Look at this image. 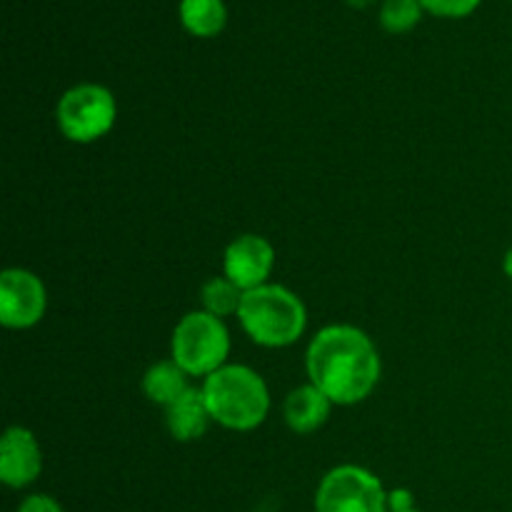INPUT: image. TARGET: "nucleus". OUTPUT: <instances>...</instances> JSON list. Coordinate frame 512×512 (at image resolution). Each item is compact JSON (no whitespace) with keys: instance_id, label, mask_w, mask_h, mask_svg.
<instances>
[{"instance_id":"obj_1","label":"nucleus","mask_w":512,"mask_h":512,"mask_svg":"<svg viewBox=\"0 0 512 512\" xmlns=\"http://www.w3.org/2000/svg\"><path fill=\"white\" fill-rule=\"evenodd\" d=\"M305 368L333 405H358L380 383L383 363L368 333L355 325H328L308 345Z\"/></svg>"},{"instance_id":"obj_2","label":"nucleus","mask_w":512,"mask_h":512,"mask_svg":"<svg viewBox=\"0 0 512 512\" xmlns=\"http://www.w3.org/2000/svg\"><path fill=\"white\" fill-rule=\"evenodd\" d=\"M203 395L213 423L235 433L260 428L270 413V390L263 375L248 365H223L203 380Z\"/></svg>"},{"instance_id":"obj_3","label":"nucleus","mask_w":512,"mask_h":512,"mask_svg":"<svg viewBox=\"0 0 512 512\" xmlns=\"http://www.w3.org/2000/svg\"><path fill=\"white\" fill-rule=\"evenodd\" d=\"M238 320L255 345L288 348L303 338L308 328V310L293 290L265 283L243 295Z\"/></svg>"},{"instance_id":"obj_4","label":"nucleus","mask_w":512,"mask_h":512,"mask_svg":"<svg viewBox=\"0 0 512 512\" xmlns=\"http://www.w3.org/2000/svg\"><path fill=\"white\" fill-rule=\"evenodd\" d=\"M230 333L225 323L205 310H193L175 325L170 340V358L190 375L208 378L228 365Z\"/></svg>"},{"instance_id":"obj_5","label":"nucleus","mask_w":512,"mask_h":512,"mask_svg":"<svg viewBox=\"0 0 512 512\" xmlns=\"http://www.w3.org/2000/svg\"><path fill=\"white\" fill-rule=\"evenodd\" d=\"M118 118L113 93L98 83H80L65 90L55 108L58 128L70 143L88 145L105 138Z\"/></svg>"},{"instance_id":"obj_6","label":"nucleus","mask_w":512,"mask_h":512,"mask_svg":"<svg viewBox=\"0 0 512 512\" xmlns=\"http://www.w3.org/2000/svg\"><path fill=\"white\" fill-rule=\"evenodd\" d=\"M315 512H388V490L368 468L338 465L315 490Z\"/></svg>"},{"instance_id":"obj_7","label":"nucleus","mask_w":512,"mask_h":512,"mask_svg":"<svg viewBox=\"0 0 512 512\" xmlns=\"http://www.w3.org/2000/svg\"><path fill=\"white\" fill-rule=\"evenodd\" d=\"M48 290L43 280L25 268H8L0 275V323L8 330H28L43 320Z\"/></svg>"},{"instance_id":"obj_8","label":"nucleus","mask_w":512,"mask_h":512,"mask_svg":"<svg viewBox=\"0 0 512 512\" xmlns=\"http://www.w3.org/2000/svg\"><path fill=\"white\" fill-rule=\"evenodd\" d=\"M275 268V248L263 235L245 233L225 248L223 275L240 290H255L268 283Z\"/></svg>"},{"instance_id":"obj_9","label":"nucleus","mask_w":512,"mask_h":512,"mask_svg":"<svg viewBox=\"0 0 512 512\" xmlns=\"http://www.w3.org/2000/svg\"><path fill=\"white\" fill-rule=\"evenodd\" d=\"M43 473V453L38 438L28 428L5 430L0 440V483L10 490H23L33 485Z\"/></svg>"},{"instance_id":"obj_10","label":"nucleus","mask_w":512,"mask_h":512,"mask_svg":"<svg viewBox=\"0 0 512 512\" xmlns=\"http://www.w3.org/2000/svg\"><path fill=\"white\" fill-rule=\"evenodd\" d=\"M330 410H333V403H330L328 395L315 388L313 383H308L290 390L283 405V418L293 433L310 435L328 423Z\"/></svg>"},{"instance_id":"obj_11","label":"nucleus","mask_w":512,"mask_h":512,"mask_svg":"<svg viewBox=\"0 0 512 512\" xmlns=\"http://www.w3.org/2000/svg\"><path fill=\"white\" fill-rule=\"evenodd\" d=\"M165 423H168L170 435H173L178 443H193V440L203 438L208 433L210 423V410L205 403L203 388H193L190 385L173 405L165 408Z\"/></svg>"},{"instance_id":"obj_12","label":"nucleus","mask_w":512,"mask_h":512,"mask_svg":"<svg viewBox=\"0 0 512 512\" xmlns=\"http://www.w3.org/2000/svg\"><path fill=\"white\" fill-rule=\"evenodd\" d=\"M190 375L175 363L173 358L170 360H158V363L150 365L143 375V393L150 403L155 405H173L185 390L190 388L188 383Z\"/></svg>"},{"instance_id":"obj_13","label":"nucleus","mask_w":512,"mask_h":512,"mask_svg":"<svg viewBox=\"0 0 512 512\" xmlns=\"http://www.w3.org/2000/svg\"><path fill=\"white\" fill-rule=\"evenodd\" d=\"M180 20L193 35L210 38L225 28L228 10H225L223 0H183L180 3Z\"/></svg>"},{"instance_id":"obj_14","label":"nucleus","mask_w":512,"mask_h":512,"mask_svg":"<svg viewBox=\"0 0 512 512\" xmlns=\"http://www.w3.org/2000/svg\"><path fill=\"white\" fill-rule=\"evenodd\" d=\"M243 295L245 290H240L238 285L233 283L230 278H210L208 283L200 288V303H203L205 313L215 315V318L225 320L230 315L238 318L240 313V305H243Z\"/></svg>"},{"instance_id":"obj_15","label":"nucleus","mask_w":512,"mask_h":512,"mask_svg":"<svg viewBox=\"0 0 512 512\" xmlns=\"http://www.w3.org/2000/svg\"><path fill=\"white\" fill-rule=\"evenodd\" d=\"M420 0H385L380 8V25L388 33H408L420 20Z\"/></svg>"},{"instance_id":"obj_16","label":"nucleus","mask_w":512,"mask_h":512,"mask_svg":"<svg viewBox=\"0 0 512 512\" xmlns=\"http://www.w3.org/2000/svg\"><path fill=\"white\" fill-rule=\"evenodd\" d=\"M425 10L435 15H445V18H463L470 15L480 5V0H420Z\"/></svg>"},{"instance_id":"obj_17","label":"nucleus","mask_w":512,"mask_h":512,"mask_svg":"<svg viewBox=\"0 0 512 512\" xmlns=\"http://www.w3.org/2000/svg\"><path fill=\"white\" fill-rule=\"evenodd\" d=\"M15 512H65V510H63V505H60L55 498H50V495L33 493L18 505V510Z\"/></svg>"},{"instance_id":"obj_18","label":"nucleus","mask_w":512,"mask_h":512,"mask_svg":"<svg viewBox=\"0 0 512 512\" xmlns=\"http://www.w3.org/2000/svg\"><path fill=\"white\" fill-rule=\"evenodd\" d=\"M415 510V495L408 488L388 490V512Z\"/></svg>"},{"instance_id":"obj_19","label":"nucleus","mask_w":512,"mask_h":512,"mask_svg":"<svg viewBox=\"0 0 512 512\" xmlns=\"http://www.w3.org/2000/svg\"><path fill=\"white\" fill-rule=\"evenodd\" d=\"M503 270H505V275H508V280L512 283V245H510L508 253H505V258H503Z\"/></svg>"},{"instance_id":"obj_20","label":"nucleus","mask_w":512,"mask_h":512,"mask_svg":"<svg viewBox=\"0 0 512 512\" xmlns=\"http://www.w3.org/2000/svg\"><path fill=\"white\" fill-rule=\"evenodd\" d=\"M350 5H355V8H365V5L370 3V0H348Z\"/></svg>"},{"instance_id":"obj_21","label":"nucleus","mask_w":512,"mask_h":512,"mask_svg":"<svg viewBox=\"0 0 512 512\" xmlns=\"http://www.w3.org/2000/svg\"><path fill=\"white\" fill-rule=\"evenodd\" d=\"M408 512H420V510H418V508H415V510H408Z\"/></svg>"}]
</instances>
